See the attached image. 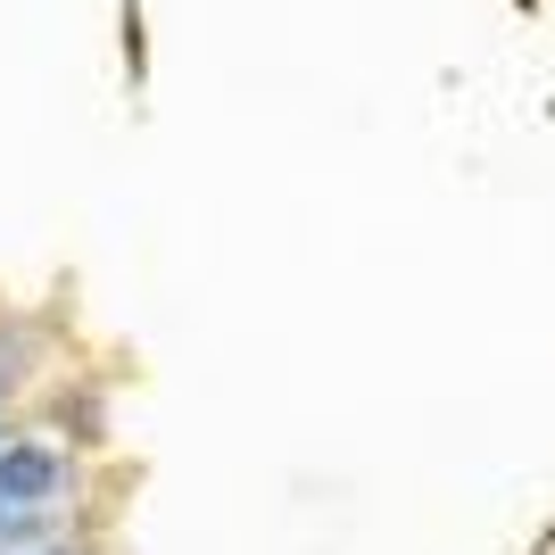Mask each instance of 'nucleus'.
Wrapping results in <instances>:
<instances>
[{"label": "nucleus", "instance_id": "obj_2", "mask_svg": "<svg viewBox=\"0 0 555 555\" xmlns=\"http://www.w3.org/2000/svg\"><path fill=\"white\" fill-rule=\"evenodd\" d=\"M9 531H17V514H9V506H0V539H9Z\"/></svg>", "mask_w": 555, "mask_h": 555}, {"label": "nucleus", "instance_id": "obj_1", "mask_svg": "<svg viewBox=\"0 0 555 555\" xmlns=\"http://www.w3.org/2000/svg\"><path fill=\"white\" fill-rule=\"evenodd\" d=\"M67 498V456L50 440H0V506L9 514H42Z\"/></svg>", "mask_w": 555, "mask_h": 555}]
</instances>
